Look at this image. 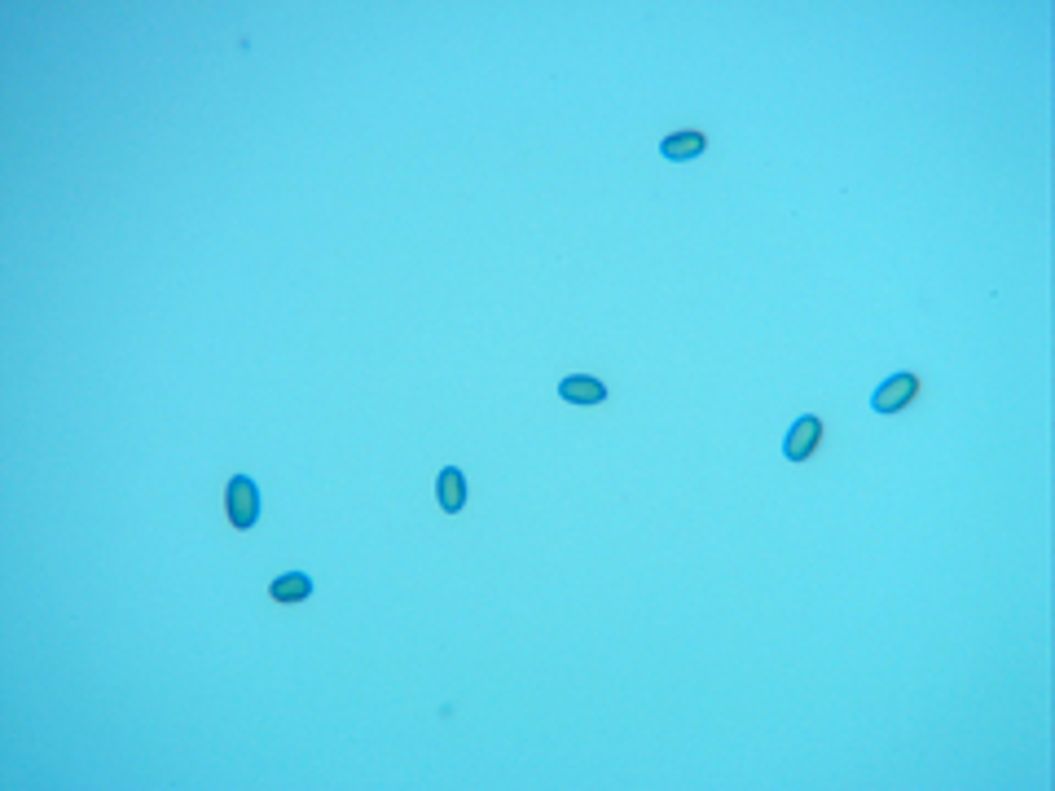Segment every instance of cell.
Returning <instances> with one entry per match:
<instances>
[{"mask_svg":"<svg viewBox=\"0 0 1055 791\" xmlns=\"http://www.w3.org/2000/svg\"><path fill=\"white\" fill-rule=\"evenodd\" d=\"M436 501H440L444 515H458V510L466 506V475L458 471V466H444V471H440V479H436Z\"/></svg>","mask_w":1055,"mask_h":791,"instance_id":"cell-7","label":"cell"},{"mask_svg":"<svg viewBox=\"0 0 1055 791\" xmlns=\"http://www.w3.org/2000/svg\"><path fill=\"white\" fill-rule=\"evenodd\" d=\"M818 449H823V418L801 414L792 422V431H787V440H783V458L787 462H809Z\"/></svg>","mask_w":1055,"mask_h":791,"instance_id":"cell-3","label":"cell"},{"mask_svg":"<svg viewBox=\"0 0 1055 791\" xmlns=\"http://www.w3.org/2000/svg\"><path fill=\"white\" fill-rule=\"evenodd\" d=\"M708 150V137L704 132H695V128H686V132H669V137L660 141V154L669 163H691V159H699V154Z\"/></svg>","mask_w":1055,"mask_h":791,"instance_id":"cell-6","label":"cell"},{"mask_svg":"<svg viewBox=\"0 0 1055 791\" xmlns=\"http://www.w3.org/2000/svg\"><path fill=\"white\" fill-rule=\"evenodd\" d=\"M269 598H273V603H282V607L308 603V598H313V576H308V572H282L269 585Z\"/></svg>","mask_w":1055,"mask_h":791,"instance_id":"cell-5","label":"cell"},{"mask_svg":"<svg viewBox=\"0 0 1055 791\" xmlns=\"http://www.w3.org/2000/svg\"><path fill=\"white\" fill-rule=\"evenodd\" d=\"M559 396L568 400V405H603L607 387H603V378H594V374H568L559 383Z\"/></svg>","mask_w":1055,"mask_h":791,"instance_id":"cell-4","label":"cell"},{"mask_svg":"<svg viewBox=\"0 0 1055 791\" xmlns=\"http://www.w3.org/2000/svg\"><path fill=\"white\" fill-rule=\"evenodd\" d=\"M919 392H924L919 374H893V378H884V383L875 387L871 409H875V414H902V409H910L919 400Z\"/></svg>","mask_w":1055,"mask_h":791,"instance_id":"cell-2","label":"cell"},{"mask_svg":"<svg viewBox=\"0 0 1055 791\" xmlns=\"http://www.w3.org/2000/svg\"><path fill=\"white\" fill-rule=\"evenodd\" d=\"M225 510H229L233 528L251 532L255 523H260V484H255L251 475H233L229 488H225Z\"/></svg>","mask_w":1055,"mask_h":791,"instance_id":"cell-1","label":"cell"}]
</instances>
